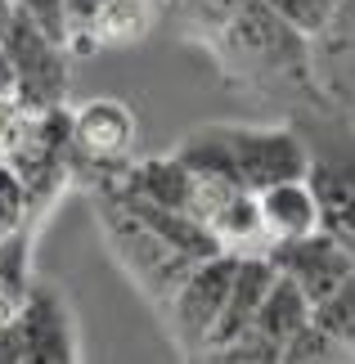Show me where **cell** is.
Instances as JSON below:
<instances>
[{
    "label": "cell",
    "mask_w": 355,
    "mask_h": 364,
    "mask_svg": "<svg viewBox=\"0 0 355 364\" xmlns=\"http://www.w3.org/2000/svg\"><path fill=\"white\" fill-rule=\"evenodd\" d=\"M203 50L216 63L221 81L248 104L283 108L288 117L333 104L315 73V41L292 32L261 0H248L216 36L203 41Z\"/></svg>",
    "instance_id": "1"
},
{
    "label": "cell",
    "mask_w": 355,
    "mask_h": 364,
    "mask_svg": "<svg viewBox=\"0 0 355 364\" xmlns=\"http://www.w3.org/2000/svg\"><path fill=\"white\" fill-rule=\"evenodd\" d=\"M171 153L198 180H221V185L248 193H265L275 185L310 176V149L292 122H207L184 131Z\"/></svg>",
    "instance_id": "2"
},
{
    "label": "cell",
    "mask_w": 355,
    "mask_h": 364,
    "mask_svg": "<svg viewBox=\"0 0 355 364\" xmlns=\"http://www.w3.org/2000/svg\"><path fill=\"white\" fill-rule=\"evenodd\" d=\"M95 216H99V234H104L112 261L131 274V284L144 292V301L162 315L166 301L176 297V288L194 274V265H203V261H189L171 239H162V234L108 185L95 189Z\"/></svg>",
    "instance_id": "3"
},
{
    "label": "cell",
    "mask_w": 355,
    "mask_h": 364,
    "mask_svg": "<svg viewBox=\"0 0 355 364\" xmlns=\"http://www.w3.org/2000/svg\"><path fill=\"white\" fill-rule=\"evenodd\" d=\"M310 149V189L319 198L324 230L355 257V122L342 104L302 108L288 117Z\"/></svg>",
    "instance_id": "4"
},
{
    "label": "cell",
    "mask_w": 355,
    "mask_h": 364,
    "mask_svg": "<svg viewBox=\"0 0 355 364\" xmlns=\"http://www.w3.org/2000/svg\"><path fill=\"white\" fill-rule=\"evenodd\" d=\"M234 274H238V257L234 252H221L203 265H194V274L176 288V297L166 301L162 311V324L171 333L180 364H189L207 351L211 333L221 324V311L230 301V288H234Z\"/></svg>",
    "instance_id": "5"
},
{
    "label": "cell",
    "mask_w": 355,
    "mask_h": 364,
    "mask_svg": "<svg viewBox=\"0 0 355 364\" xmlns=\"http://www.w3.org/2000/svg\"><path fill=\"white\" fill-rule=\"evenodd\" d=\"M139 122L122 100H86L73 113V171H90V185H108L135 162Z\"/></svg>",
    "instance_id": "6"
},
{
    "label": "cell",
    "mask_w": 355,
    "mask_h": 364,
    "mask_svg": "<svg viewBox=\"0 0 355 364\" xmlns=\"http://www.w3.org/2000/svg\"><path fill=\"white\" fill-rule=\"evenodd\" d=\"M0 50L9 54L14 77H18V104L27 113H54L68 100V59L73 50L50 41L46 32L14 18L0 36Z\"/></svg>",
    "instance_id": "7"
},
{
    "label": "cell",
    "mask_w": 355,
    "mask_h": 364,
    "mask_svg": "<svg viewBox=\"0 0 355 364\" xmlns=\"http://www.w3.org/2000/svg\"><path fill=\"white\" fill-rule=\"evenodd\" d=\"M270 265H275L283 279H292V284L310 297V306L329 301L333 292L355 274V257L333 239L329 230L310 234V239H297V243H275L270 247Z\"/></svg>",
    "instance_id": "8"
},
{
    "label": "cell",
    "mask_w": 355,
    "mask_h": 364,
    "mask_svg": "<svg viewBox=\"0 0 355 364\" xmlns=\"http://www.w3.org/2000/svg\"><path fill=\"white\" fill-rule=\"evenodd\" d=\"M18 315L27 328V360L23 364H81L77 319H73V306H68V297L59 288L36 284Z\"/></svg>",
    "instance_id": "9"
},
{
    "label": "cell",
    "mask_w": 355,
    "mask_h": 364,
    "mask_svg": "<svg viewBox=\"0 0 355 364\" xmlns=\"http://www.w3.org/2000/svg\"><path fill=\"white\" fill-rule=\"evenodd\" d=\"M315 73L333 104L355 100V0H342L333 23L315 41Z\"/></svg>",
    "instance_id": "10"
},
{
    "label": "cell",
    "mask_w": 355,
    "mask_h": 364,
    "mask_svg": "<svg viewBox=\"0 0 355 364\" xmlns=\"http://www.w3.org/2000/svg\"><path fill=\"white\" fill-rule=\"evenodd\" d=\"M270 284H275V265L270 257H238V274H234V288H230V301L221 311V324L211 333L207 346H225V342H238L257 328V315H261V301Z\"/></svg>",
    "instance_id": "11"
},
{
    "label": "cell",
    "mask_w": 355,
    "mask_h": 364,
    "mask_svg": "<svg viewBox=\"0 0 355 364\" xmlns=\"http://www.w3.org/2000/svg\"><path fill=\"white\" fill-rule=\"evenodd\" d=\"M257 198H261V220H265L270 247L310 239V234L324 230L319 198H315V189H310V180H288V185H275V189L257 193Z\"/></svg>",
    "instance_id": "12"
},
{
    "label": "cell",
    "mask_w": 355,
    "mask_h": 364,
    "mask_svg": "<svg viewBox=\"0 0 355 364\" xmlns=\"http://www.w3.org/2000/svg\"><path fill=\"white\" fill-rule=\"evenodd\" d=\"M310 319H315V306H310V297L292 284V279H283V274L275 270V284H270V292H265L261 315H257V328H252V333H261L265 342L283 346V342H292L297 333L310 324Z\"/></svg>",
    "instance_id": "13"
},
{
    "label": "cell",
    "mask_w": 355,
    "mask_h": 364,
    "mask_svg": "<svg viewBox=\"0 0 355 364\" xmlns=\"http://www.w3.org/2000/svg\"><path fill=\"white\" fill-rule=\"evenodd\" d=\"M153 0H112L108 14L99 18V50L112 46V50H122V46H139V41L149 36V27H153Z\"/></svg>",
    "instance_id": "14"
},
{
    "label": "cell",
    "mask_w": 355,
    "mask_h": 364,
    "mask_svg": "<svg viewBox=\"0 0 355 364\" xmlns=\"http://www.w3.org/2000/svg\"><path fill=\"white\" fill-rule=\"evenodd\" d=\"M279 364H355V351H346L337 338H329L315 319L297 333L292 342H283Z\"/></svg>",
    "instance_id": "15"
},
{
    "label": "cell",
    "mask_w": 355,
    "mask_h": 364,
    "mask_svg": "<svg viewBox=\"0 0 355 364\" xmlns=\"http://www.w3.org/2000/svg\"><path fill=\"white\" fill-rule=\"evenodd\" d=\"M261 5L270 14H279V18L288 23L292 32H302L306 41H319L324 27L333 23V14H337L342 0H261Z\"/></svg>",
    "instance_id": "16"
},
{
    "label": "cell",
    "mask_w": 355,
    "mask_h": 364,
    "mask_svg": "<svg viewBox=\"0 0 355 364\" xmlns=\"http://www.w3.org/2000/svg\"><path fill=\"white\" fill-rule=\"evenodd\" d=\"M315 324L329 333V338L342 342L346 351H355V274L333 292L329 301H319V306H315Z\"/></svg>",
    "instance_id": "17"
},
{
    "label": "cell",
    "mask_w": 355,
    "mask_h": 364,
    "mask_svg": "<svg viewBox=\"0 0 355 364\" xmlns=\"http://www.w3.org/2000/svg\"><path fill=\"white\" fill-rule=\"evenodd\" d=\"M112 0H63V14H68V50L77 54V59H86V54L99 50V18L108 14Z\"/></svg>",
    "instance_id": "18"
},
{
    "label": "cell",
    "mask_w": 355,
    "mask_h": 364,
    "mask_svg": "<svg viewBox=\"0 0 355 364\" xmlns=\"http://www.w3.org/2000/svg\"><path fill=\"white\" fill-rule=\"evenodd\" d=\"M279 355H283V346L265 342L261 333H248V338H238V342L207 346V351L189 364H279Z\"/></svg>",
    "instance_id": "19"
},
{
    "label": "cell",
    "mask_w": 355,
    "mask_h": 364,
    "mask_svg": "<svg viewBox=\"0 0 355 364\" xmlns=\"http://www.w3.org/2000/svg\"><path fill=\"white\" fill-rule=\"evenodd\" d=\"M27 220H32V198H27V185L18 180V171H14L9 162H0V239L27 230Z\"/></svg>",
    "instance_id": "20"
},
{
    "label": "cell",
    "mask_w": 355,
    "mask_h": 364,
    "mask_svg": "<svg viewBox=\"0 0 355 364\" xmlns=\"http://www.w3.org/2000/svg\"><path fill=\"white\" fill-rule=\"evenodd\" d=\"M14 18L36 27V32H46L50 41H59L68 46V14H63V0H9Z\"/></svg>",
    "instance_id": "21"
},
{
    "label": "cell",
    "mask_w": 355,
    "mask_h": 364,
    "mask_svg": "<svg viewBox=\"0 0 355 364\" xmlns=\"http://www.w3.org/2000/svg\"><path fill=\"white\" fill-rule=\"evenodd\" d=\"M27 122H32V113L18 100H0V162H9V153L18 149Z\"/></svg>",
    "instance_id": "22"
},
{
    "label": "cell",
    "mask_w": 355,
    "mask_h": 364,
    "mask_svg": "<svg viewBox=\"0 0 355 364\" xmlns=\"http://www.w3.org/2000/svg\"><path fill=\"white\" fill-rule=\"evenodd\" d=\"M27 360V328L23 315H14L0 324V364H23Z\"/></svg>",
    "instance_id": "23"
},
{
    "label": "cell",
    "mask_w": 355,
    "mask_h": 364,
    "mask_svg": "<svg viewBox=\"0 0 355 364\" xmlns=\"http://www.w3.org/2000/svg\"><path fill=\"white\" fill-rule=\"evenodd\" d=\"M0 100H18V77H14V63L5 50H0Z\"/></svg>",
    "instance_id": "24"
},
{
    "label": "cell",
    "mask_w": 355,
    "mask_h": 364,
    "mask_svg": "<svg viewBox=\"0 0 355 364\" xmlns=\"http://www.w3.org/2000/svg\"><path fill=\"white\" fill-rule=\"evenodd\" d=\"M9 23H14V9H9V0H0V36H5Z\"/></svg>",
    "instance_id": "25"
},
{
    "label": "cell",
    "mask_w": 355,
    "mask_h": 364,
    "mask_svg": "<svg viewBox=\"0 0 355 364\" xmlns=\"http://www.w3.org/2000/svg\"><path fill=\"white\" fill-rule=\"evenodd\" d=\"M153 5H171V0H153Z\"/></svg>",
    "instance_id": "26"
}]
</instances>
